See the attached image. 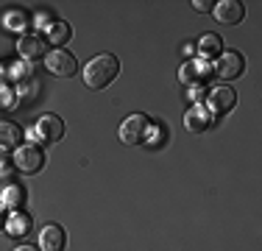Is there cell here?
Returning <instances> with one entry per match:
<instances>
[{
  "mask_svg": "<svg viewBox=\"0 0 262 251\" xmlns=\"http://www.w3.org/2000/svg\"><path fill=\"white\" fill-rule=\"evenodd\" d=\"M14 251H39V248H36V246H17Z\"/></svg>",
  "mask_w": 262,
  "mask_h": 251,
  "instance_id": "cb8c5ba5",
  "label": "cell"
},
{
  "mask_svg": "<svg viewBox=\"0 0 262 251\" xmlns=\"http://www.w3.org/2000/svg\"><path fill=\"white\" fill-rule=\"evenodd\" d=\"M31 226H34V221H31V215H28V212H23V210L11 212V215L6 218V232H9L11 237H23V235H28Z\"/></svg>",
  "mask_w": 262,
  "mask_h": 251,
  "instance_id": "4fadbf2b",
  "label": "cell"
},
{
  "mask_svg": "<svg viewBox=\"0 0 262 251\" xmlns=\"http://www.w3.org/2000/svg\"><path fill=\"white\" fill-rule=\"evenodd\" d=\"M45 50H48V42L42 39L39 34H23L20 39H17V53H20L26 61L42 59V56H45Z\"/></svg>",
  "mask_w": 262,
  "mask_h": 251,
  "instance_id": "30bf717a",
  "label": "cell"
},
{
  "mask_svg": "<svg viewBox=\"0 0 262 251\" xmlns=\"http://www.w3.org/2000/svg\"><path fill=\"white\" fill-rule=\"evenodd\" d=\"M209 115H229V112L237 106V92L232 90V87H226V84H221V87H215V90H209Z\"/></svg>",
  "mask_w": 262,
  "mask_h": 251,
  "instance_id": "8992f818",
  "label": "cell"
},
{
  "mask_svg": "<svg viewBox=\"0 0 262 251\" xmlns=\"http://www.w3.org/2000/svg\"><path fill=\"white\" fill-rule=\"evenodd\" d=\"M11 73H14V78H20V75H28V67L26 65H14V70H11Z\"/></svg>",
  "mask_w": 262,
  "mask_h": 251,
  "instance_id": "7402d4cb",
  "label": "cell"
},
{
  "mask_svg": "<svg viewBox=\"0 0 262 251\" xmlns=\"http://www.w3.org/2000/svg\"><path fill=\"white\" fill-rule=\"evenodd\" d=\"M0 201H3V206H23L26 204V190L17 187V184H9L0 193Z\"/></svg>",
  "mask_w": 262,
  "mask_h": 251,
  "instance_id": "e0dca14e",
  "label": "cell"
},
{
  "mask_svg": "<svg viewBox=\"0 0 262 251\" xmlns=\"http://www.w3.org/2000/svg\"><path fill=\"white\" fill-rule=\"evenodd\" d=\"M192 9L195 11H212L215 3H212V0H192Z\"/></svg>",
  "mask_w": 262,
  "mask_h": 251,
  "instance_id": "ffe728a7",
  "label": "cell"
},
{
  "mask_svg": "<svg viewBox=\"0 0 262 251\" xmlns=\"http://www.w3.org/2000/svg\"><path fill=\"white\" fill-rule=\"evenodd\" d=\"M36 137H39V142H59L64 137V120L59 115H51V112L42 115L36 123Z\"/></svg>",
  "mask_w": 262,
  "mask_h": 251,
  "instance_id": "ba28073f",
  "label": "cell"
},
{
  "mask_svg": "<svg viewBox=\"0 0 262 251\" xmlns=\"http://www.w3.org/2000/svg\"><path fill=\"white\" fill-rule=\"evenodd\" d=\"M45 67L48 73H53L56 78H73V75L78 73V61L73 53H67V50H51V53L45 56Z\"/></svg>",
  "mask_w": 262,
  "mask_h": 251,
  "instance_id": "5b68a950",
  "label": "cell"
},
{
  "mask_svg": "<svg viewBox=\"0 0 262 251\" xmlns=\"http://www.w3.org/2000/svg\"><path fill=\"white\" fill-rule=\"evenodd\" d=\"M17 103V98H14V92L9 90L6 84H0V109H11V106Z\"/></svg>",
  "mask_w": 262,
  "mask_h": 251,
  "instance_id": "d6986e66",
  "label": "cell"
},
{
  "mask_svg": "<svg viewBox=\"0 0 262 251\" xmlns=\"http://www.w3.org/2000/svg\"><path fill=\"white\" fill-rule=\"evenodd\" d=\"M20 137H23V131H20V126H17V123L0 120V151L17 148V145H20Z\"/></svg>",
  "mask_w": 262,
  "mask_h": 251,
  "instance_id": "9a60e30c",
  "label": "cell"
},
{
  "mask_svg": "<svg viewBox=\"0 0 262 251\" xmlns=\"http://www.w3.org/2000/svg\"><path fill=\"white\" fill-rule=\"evenodd\" d=\"M0 179H9V165H6L3 156H0Z\"/></svg>",
  "mask_w": 262,
  "mask_h": 251,
  "instance_id": "603a6c76",
  "label": "cell"
},
{
  "mask_svg": "<svg viewBox=\"0 0 262 251\" xmlns=\"http://www.w3.org/2000/svg\"><path fill=\"white\" fill-rule=\"evenodd\" d=\"M212 126V115L209 109L204 103H192V109L184 115V129L192 131V134H201V131H207Z\"/></svg>",
  "mask_w": 262,
  "mask_h": 251,
  "instance_id": "7c38bea8",
  "label": "cell"
},
{
  "mask_svg": "<svg viewBox=\"0 0 262 251\" xmlns=\"http://www.w3.org/2000/svg\"><path fill=\"white\" fill-rule=\"evenodd\" d=\"M117 75H120V61H117V56L101 53V56H95V59L86 61L84 84L90 87V90H106Z\"/></svg>",
  "mask_w": 262,
  "mask_h": 251,
  "instance_id": "6da1fadb",
  "label": "cell"
},
{
  "mask_svg": "<svg viewBox=\"0 0 262 251\" xmlns=\"http://www.w3.org/2000/svg\"><path fill=\"white\" fill-rule=\"evenodd\" d=\"M148 131H151V120H148L142 112H134L126 120L120 123V142L126 145H140L148 140Z\"/></svg>",
  "mask_w": 262,
  "mask_h": 251,
  "instance_id": "7a4b0ae2",
  "label": "cell"
},
{
  "mask_svg": "<svg viewBox=\"0 0 262 251\" xmlns=\"http://www.w3.org/2000/svg\"><path fill=\"white\" fill-rule=\"evenodd\" d=\"M67 248V232L59 223H45L39 232V251H64Z\"/></svg>",
  "mask_w": 262,
  "mask_h": 251,
  "instance_id": "9c48e42d",
  "label": "cell"
},
{
  "mask_svg": "<svg viewBox=\"0 0 262 251\" xmlns=\"http://www.w3.org/2000/svg\"><path fill=\"white\" fill-rule=\"evenodd\" d=\"M14 168L20 173H26V176H34V173H39L42 168H45V154H42V148L39 145H17L14 148Z\"/></svg>",
  "mask_w": 262,
  "mask_h": 251,
  "instance_id": "277c9868",
  "label": "cell"
},
{
  "mask_svg": "<svg viewBox=\"0 0 262 251\" xmlns=\"http://www.w3.org/2000/svg\"><path fill=\"white\" fill-rule=\"evenodd\" d=\"M212 14H215V20L223 23V25H240L246 20V6H243L240 0H221V3H215Z\"/></svg>",
  "mask_w": 262,
  "mask_h": 251,
  "instance_id": "52a82bcc",
  "label": "cell"
},
{
  "mask_svg": "<svg viewBox=\"0 0 262 251\" xmlns=\"http://www.w3.org/2000/svg\"><path fill=\"white\" fill-rule=\"evenodd\" d=\"M190 98L195 100V103H201V98H204V87H190Z\"/></svg>",
  "mask_w": 262,
  "mask_h": 251,
  "instance_id": "44dd1931",
  "label": "cell"
},
{
  "mask_svg": "<svg viewBox=\"0 0 262 251\" xmlns=\"http://www.w3.org/2000/svg\"><path fill=\"white\" fill-rule=\"evenodd\" d=\"M3 25L9 31H20V36H23V28H26V14H23V11H9V14L3 17Z\"/></svg>",
  "mask_w": 262,
  "mask_h": 251,
  "instance_id": "ac0fdd59",
  "label": "cell"
},
{
  "mask_svg": "<svg viewBox=\"0 0 262 251\" xmlns=\"http://www.w3.org/2000/svg\"><path fill=\"white\" fill-rule=\"evenodd\" d=\"M212 73L221 75L223 81H232V78H240L246 73V56L240 50H221V56L215 59L212 65Z\"/></svg>",
  "mask_w": 262,
  "mask_h": 251,
  "instance_id": "3957f363",
  "label": "cell"
},
{
  "mask_svg": "<svg viewBox=\"0 0 262 251\" xmlns=\"http://www.w3.org/2000/svg\"><path fill=\"white\" fill-rule=\"evenodd\" d=\"M70 36H73V28L67 23H61V20H53L51 28H48V39H51L56 48L67 45V42H70Z\"/></svg>",
  "mask_w": 262,
  "mask_h": 251,
  "instance_id": "2e32d148",
  "label": "cell"
},
{
  "mask_svg": "<svg viewBox=\"0 0 262 251\" xmlns=\"http://www.w3.org/2000/svg\"><path fill=\"white\" fill-rule=\"evenodd\" d=\"M0 75H3V70H0Z\"/></svg>",
  "mask_w": 262,
  "mask_h": 251,
  "instance_id": "484cf974",
  "label": "cell"
},
{
  "mask_svg": "<svg viewBox=\"0 0 262 251\" xmlns=\"http://www.w3.org/2000/svg\"><path fill=\"white\" fill-rule=\"evenodd\" d=\"M221 50H223V39L217 34H204L201 39L195 42V53H201L204 61H207V59H217Z\"/></svg>",
  "mask_w": 262,
  "mask_h": 251,
  "instance_id": "5bb4252c",
  "label": "cell"
},
{
  "mask_svg": "<svg viewBox=\"0 0 262 251\" xmlns=\"http://www.w3.org/2000/svg\"><path fill=\"white\" fill-rule=\"evenodd\" d=\"M212 73V67H209V61H204V59H192V61H187V65L179 70V81L187 87H195V84H201L204 78Z\"/></svg>",
  "mask_w": 262,
  "mask_h": 251,
  "instance_id": "8fae6325",
  "label": "cell"
},
{
  "mask_svg": "<svg viewBox=\"0 0 262 251\" xmlns=\"http://www.w3.org/2000/svg\"><path fill=\"white\" fill-rule=\"evenodd\" d=\"M3 226H6V210L0 206V229H3Z\"/></svg>",
  "mask_w": 262,
  "mask_h": 251,
  "instance_id": "d4e9b609",
  "label": "cell"
}]
</instances>
